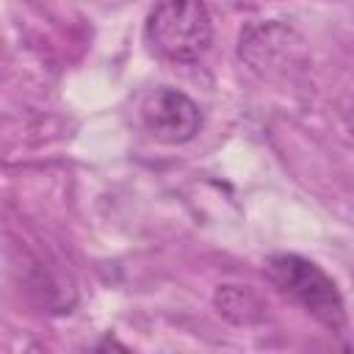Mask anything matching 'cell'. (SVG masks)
<instances>
[{
    "label": "cell",
    "mask_w": 354,
    "mask_h": 354,
    "mask_svg": "<svg viewBox=\"0 0 354 354\" xmlns=\"http://www.w3.org/2000/svg\"><path fill=\"white\" fill-rule=\"evenodd\" d=\"M144 36L155 55L194 64L213 41V22L202 0H158L147 17Z\"/></svg>",
    "instance_id": "1"
},
{
    "label": "cell",
    "mask_w": 354,
    "mask_h": 354,
    "mask_svg": "<svg viewBox=\"0 0 354 354\" xmlns=\"http://www.w3.org/2000/svg\"><path fill=\"white\" fill-rule=\"evenodd\" d=\"M263 268L268 279L296 304H301L318 324H324L332 332H340L346 326L343 296L332 277H326L315 263L299 254H274L266 260Z\"/></svg>",
    "instance_id": "2"
},
{
    "label": "cell",
    "mask_w": 354,
    "mask_h": 354,
    "mask_svg": "<svg viewBox=\"0 0 354 354\" xmlns=\"http://www.w3.org/2000/svg\"><path fill=\"white\" fill-rule=\"evenodd\" d=\"M141 122L163 144H185L202 127V113L191 97L177 88H155L141 105Z\"/></svg>",
    "instance_id": "3"
},
{
    "label": "cell",
    "mask_w": 354,
    "mask_h": 354,
    "mask_svg": "<svg viewBox=\"0 0 354 354\" xmlns=\"http://www.w3.org/2000/svg\"><path fill=\"white\" fill-rule=\"evenodd\" d=\"M216 307L218 313H224L230 321L235 324H252L254 318H260V304L257 299L238 285H224L216 293Z\"/></svg>",
    "instance_id": "4"
}]
</instances>
